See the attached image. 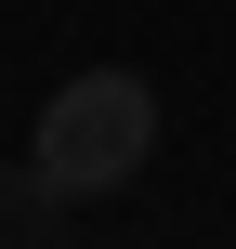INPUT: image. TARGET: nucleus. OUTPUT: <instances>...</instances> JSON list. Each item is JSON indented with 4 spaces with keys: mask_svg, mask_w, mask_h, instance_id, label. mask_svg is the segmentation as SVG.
<instances>
[{
    "mask_svg": "<svg viewBox=\"0 0 236 249\" xmlns=\"http://www.w3.org/2000/svg\"><path fill=\"white\" fill-rule=\"evenodd\" d=\"M66 197H118L145 158H158V92L145 79H118V66H92V79H66L53 105H39V144H26Z\"/></svg>",
    "mask_w": 236,
    "mask_h": 249,
    "instance_id": "nucleus-1",
    "label": "nucleus"
},
{
    "mask_svg": "<svg viewBox=\"0 0 236 249\" xmlns=\"http://www.w3.org/2000/svg\"><path fill=\"white\" fill-rule=\"evenodd\" d=\"M53 210H66V184H53L39 158H26V171L0 184V236H53Z\"/></svg>",
    "mask_w": 236,
    "mask_h": 249,
    "instance_id": "nucleus-2",
    "label": "nucleus"
}]
</instances>
